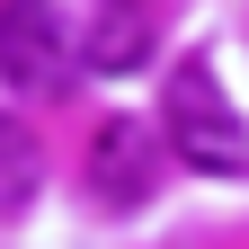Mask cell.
I'll use <instances>...</instances> for the list:
<instances>
[{
	"label": "cell",
	"instance_id": "5b68a950",
	"mask_svg": "<svg viewBox=\"0 0 249 249\" xmlns=\"http://www.w3.org/2000/svg\"><path fill=\"white\" fill-rule=\"evenodd\" d=\"M36 178H45V160H36V134L0 116V213H18L27 196H36Z\"/></svg>",
	"mask_w": 249,
	"mask_h": 249
},
{
	"label": "cell",
	"instance_id": "3957f363",
	"mask_svg": "<svg viewBox=\"0 0 249 249\" xmlns=\"http://www.w3.org/2000/svg\"><path fill=\"white\" fill-rule=\"evenodd\" d=\"M89 187H98L107 213H134L151 187H160V124L107 116L98 134H89Z\"/></svg>",
	"mask_w": 249,
	"mask_h": 249
},
{
	"label": "cell",
	"instance_id": "7a4b0ae2",
	"mask_svg": "<svg viewBox=\"0 0 249 249\" xmlns=\"http://www.w3.org/2000/svg\"><path fill=\"white\" fill-rule=\"evenodd\" d=\"M0 80L18 98H62L71 89V27L53 0H0Z\"/></svg>",
	"mask_w": 249,
	"mask_h": 249
},
{
	"label": "cell",
	"instance_id": "6da1fadb",
	"mask_svg": "<svg viewBox=\"0 0 249 249\" xmlns=\"http://www.w3.org/2000/svg\"><path fill=\"white\" fill-rule=\"evenodd\" d=\"M160 151H178L196 178H240V169H249L240 107L223 98L213 62H169V89H160Z\"/></svg>",
	"mask_w": 249,
	"mask_h": 249
},
{
	"label": "cell",
	"instance_id": "277c9868",
	"mask_svg": "<svg viewBox=\"0 0 249 249\" xmlns=\"http://www.w3.org/2000/svg\"><path fill=\"white\" fill-rule=\"evenodd\" d=\"M89 71H142L151 62V9L142 0H98L89 9V36H80Z\"/></svg>",
	"mask_w": 249,
	"mask_h": 249
}]
</instances>
